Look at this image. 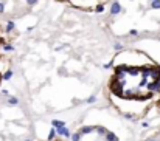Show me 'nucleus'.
Masks as SVG:
<instances>
[{"mask_svg":"<svg viewBox=\"0 0 160 141\" xmlns=\"http://www.w3.org/2000/svg\"><path fill=\"white\" fill-rule=\"evenodd\" d=\"M55 2L82 12H101L114 0H55Z\"/></svg>","mask_w":160,"mask_h":141,"instance_id":"7ed1b4c3","label":"nucleus"},{"mask_svg":"<svg viewBox=\"0 0 160 141\" xmlns=\"http://www.w3.org/2000/svg\"><path fill=\"white\" fill-rule=\"evenodd\" d=\"M17 39V31L14 25L0 19V85L11 70L14 57V44Z\"/></svg>","mask_w":160,"mask_h":141,"instance_id":"f03ea898","label":"nucleus"},{"mask_svg":"<svg viewBox=\"0 0 160 141\" xmlns=\"http://www.w3.org/2000/svg\"><path fill=\"white\" fill-rule=\"evenodd\" d=\"M73 141H117L107 132L99 127H82L79 132L75 133Z\"/></svg>","mask_w":160,"mask_h":141,"instance_id":"20e7f679","label":"nucleus"},{"mask_svg":"<svg viewBox=\"0 0 160 141\" xmlns=\"http://www.w3.org/2000/svg\"><path fill=\"white\" fill-rule=\"evenodd\" d=\"M107 95L120 113L129 118L143 116L159 101L160 64L135 48L118 51L111 62Z\"/></svg>","mask_w":160,"mask_h":141,"instance_id":"f257e3e1","label":"nucleus"},{"mask_svg":"<svg viewBox=\"0 0 160 141\" xmlns=\"http://www.w3.org/2000/svg\"><path fill=\"white\" fill-rule=\"evenodd\" d=\"M155 106H157L159 109H160V96H159V101H157V104H155Z\"/></svg>","mask_w":160,"mask_h":141,"instance_id":"39448f33","label":"nucleus"}]
</instances>
